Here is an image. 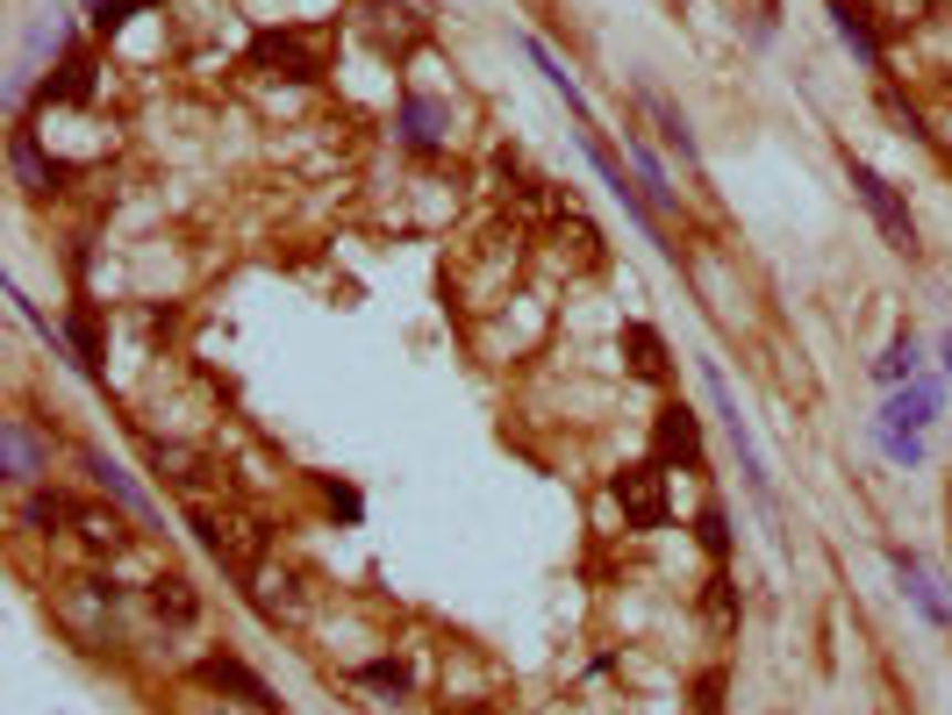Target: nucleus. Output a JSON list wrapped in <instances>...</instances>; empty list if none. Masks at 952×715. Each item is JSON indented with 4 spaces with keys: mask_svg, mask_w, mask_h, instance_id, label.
<instances>
[{
    "mask_svg": "<svg viewBox=\"0 0 952 715\" xmlns=\"http://www.w3.org/2000/svg\"><path fill=\"white\" fill-rule=\"evenodd\" d=\"M193 529H201V544L237 572V580H251V572H259V558H265V523H251V515H216V508H201V515H193Z\"/></svg>",
    "mask_w": 952,
    "mask_h": 715,
    "instance_id": "1",
    "label": "nucleus"
},
{
    "mask_svg": "<svg viewBox=\"0 0 952 715\" xmlns=\"http://www.w3.org/2000/svg\"><path fill=\"white\" fill-rule=\"evenodd\" d=\"M609 494H616V508H624L630 529L667 523V473H659V465H624V473L609 480Z\"/></svg>",
    "mask_w": 952,
    "mask_h": 715,
    "instance_id": "2",
    "label": "nucleus"
},
{
    "mask_svg": "<svg viewBox=\"0 0 952 715\" xmlns=\"http://www.w3.org/2000/svg\"><path fill=\"white\" fill-rule=\"evenodd\" d=\"M845 165H852V187H859V201L873 208V222L888 230V243H896V251H917V222H910V208L896 201V187H888L873 165H859V158H845Z\"/></svg>",
    "mask_w": 952,
    "mask_h": 715,
    "instance_id": "3",
    "label": "nucleus"
},
{
    "mask_svg": "<svg viewBox=\"0 0 952 715\" xmlns=\"http://www.w3.org/2000/svg\"><path fill=\"white\" fill-rule=\"evenodd\" d=\"M251 57H259L265 72H280V80H323V51H315L308 36H294V29H265V36L251 43Z\"/></svg>",
    "mask_w": 952,
    "mask_h": 715,
    "instance_id": "4",
    "label": "nucleus"
},
{
    "mask_svg": "<svg viewBox=\"0 0 952 715\" xmlns=\"http://www.w3.org/2000/svg\"><path fill=\"white\" fill-rule=\"evenodd\" d=\"M552 236H558V251H573V265H601V236H595V222H587L580 208H566V201H558Z\"/></svg>",
    "mask_w": 952,
    "mask_h": 715,
    "instance_id": "5",
    "label": "nucleus"
},
{
    "mask_svg": "<svg viewBox=\"0 0 952 715\" xmlns=\"http://www.w3.org/2000/svg\"><path fill=\"white\" fill-rule=\"evenodd\" d=\"M659 459H680V465H694L702 459V430H694V416L688 408H659Z\"/></svg>",
    "mask_w": 952,
    "mask_h": 715,
    "instance_id": "6",
    "label": "nucleus"
},
{
    "mask_svg": "<svg viewBox=\"0 0 952 715\" xmlns=\"http://www.w3.org/2000/svg\"><path fill=\"white\" fill-rule=\"evenodd\" d=\"M624 365H630L638 379H667V372H673V358H667V344H659V329H645V323L624 329Z\"/></svg>",
    "mask_w": 952,
    "mask_h": 715,
    "instance_id": "7",
    "label": "nucleus"
},
{
    "mask_svg": "<svg viewBox=\"0 0 952 715\" xmlns=\"http://www.w3.org/2000/svg\"><path fill=\"white\" fill-rule=\"evenodd\" d=\"M201 680H208V687H230V694H244L251 708H272L265 680L251 673V665H237V659H208V665H201Z\"/></svg>",
    "mask_w": 952,
    "mask_h": 715,
    "instance_id": "8",
    "label": "nucleus"
},
{
    "mask_svg": "<svg viewBox=\"0 0 952 715\" xmlns=\"http://www.w3.org/2000/svg\"><path fill=\"white\" fill-rule=\"evenodd\" d=\"M638 101H645V115H652V122H659V136H667V144L680 150V158H694V136H688V115H680V108H673V101H667V94H659V86H645V94H638Z\"/></svg>",
    "mask_w": 952,
    "mask_h": 715,
    "instance_id": "9",
    "label": "nucleus"
},
{
    "mask_svg": "<svg viewBox=\"0 0 952 715\" xmlns=\"http://www.w3.org/2000/svg\"><path fill=\"white\" fill-rule=\"evenodd\" d=\"M72 529H80L86 551H123V544H129L123 515H108V508H80V523H72Z\"/></svg>",
    "mask_w": 952,
    "mask_h": 715,
    "instance_id": "10",
    "label": "nucleus"
},
{
    "mask_svg": "<svg viewBox=\"0 0 952 715\" xmlns=\"http://www.w3.org/2000/svg\"><path fill=\"white\" fill-rule=\"evenodd\" d=\"M150 608H158V616H172V622H193V616H201V595H193L179 572H165V580L150 587Z\"/></svg>",
    "mask_w": 952,
    "mask_h": 715,
    "instance_id": "11",
    "label": "nucleus"
},
{
    "mask_svg": "<svg viewBox=\"0 0 952 715\" xmlns=\"http://www.w3.org/2000/svg\"><path fill=\"white\" fill-rule=\"evenodd\" d=\"M830 14H838V36L852 43L859 57H881V43H873V29H867V8H859V0H830Z\"/></svg>",
    "mask_w": 952,
    "mask_h": 715,
    "instance_id": "12",
    "label": "nucleus"
},
{
    "mask_svg": "<svg viewBox=\"0 0 952 715\" xmlns=\"http://www.w3.org/2000/svg\"><path fill=\"white\" fill-rule=\"evenodd\" d=\"M86 94H94V65L86 57H72L57 80H43V101H86Z\"/></svg>",
    "mask_w": 952,
    "mask_h": 715,
    "instance_id": "13",
    "label": "nucleus"
},
{
    "mask_svg": "<svg viewBox=\"0 0 952 715\" xmlns=\"http://www.w3.org/2000/svg\"><path fill=\"white\" fill-rule=\"evenodd\" d=\"M939 416V387H910V393H896V408H888V422H931Z\"/></svg>",
    "mask_w": 952,
    "mask_h": 715,
    "instance_id": "14",
    "label": "nucleus"
},
{
    "mask_svg": "<svg viewBox=\"0 0 952 715\" xmlns=\"http://www.w3.org/2000/svg\"><path fill=\"white\" fill-rule=\"evenodd\" d=\"M437 122H444V115H437L430 101H401V136H408V144L430 150V144H437Z\"/></svg>",
    "mask_w": 952,
    "mask_h": 715,
    "instance_id": "15",
    "label": "nucleus"
},
{
    "mask_svg": "<svg viewBox=\"0 0 952 715\" xmlns=\"http://www.w3.org/2000/svg\"><path fill=\"white\" fill-rule=\"evenodd\" d=\"M80 508L86 501H72V494H29V523H43V529L51 523H80Z\"/></svg>",
    "mask_w": 952,
    "mask_h": 715,
    "instance_id": "16",
    "label": "nucleus"
},
{
    "mask_svg": "<svg viewBox=\"0 0 952 715\" xmlns=\"http://www.w3.org/2000/svg\"><path fill=\"white\" fill-rule=\"evenodd\" d=\"M8 473L36 480V437H29V422H8Z\"/></svg>",
    "mask_w": 952,
    "mask_h": 715,
    "instance_id": "17",
    "label": "nucleus"
},
{
    "mask_svg": "<svg viewBox=\"0 0 952 715\" xmlns=\"http://www.w3.org/2000/svg\"><path fill=\"white\" fill-rule=\"evenodd\" d=\"M86 465H94V480H101V486H108V494H115V501H129V508H136V515H144V508H150V501H144V494H136V480L123 473V465H108V459H86Z\"/></svg>",
    "mask_w": 952,
    "mask_h": 715,
    "instance_id": "18",
    "label": "nucleus"
},
{
    "mask_svg": "<svg viewBox=\"0 0 952 715\" xmlns=\"http://www.w3.org/2000/svg\"><path fill=\"white\" fill-rule=\"evenodd\" d=\"M136 8H150V0H94V29L108 36V29H123Z\"/></svg>",
    "mask_w": 952,
    "mask_h": 715,
    "instance_id": "19",
    "label": "nucleus"
},
{
    "mask_svg": "<svg viewBox=\"0 0 952 715\" xmlns=\"http://www.w3.org/2000/svg\"><path fill=\"white\" fill-rule=\"evenodd\" d=\"M358 680H366V687H380V694H395V702H401V694H408V673H401V665H366V673H358Z\"/></svg>",
    "mask_w": 952,
    "mask_h": 715,
    "instance_id": "20",
    "label": "nucleus"
},
{
    "mask_svg": "<svg viewBox=\"0 0 952 715\" xmlns=\"http://www.w3.org/2000/svg\"><path fill=\"white\" fill-rule=\"evenodd\" d=\"M902 372H917V344L910 337H896V351L881 358V379H902Z\"/></svg>",
    "mask_w": 952,
    "mask_h": 715,
    "instance_id": "21",
    "label": "nucleus"
},
{
    "mask_svg": "<svg viewBox=\"0 0 952 715\" xmlns=\"http://www.w3.org/2000/svg\"><path fill=\"white\" fill-rule=\"evenodd\" d=\"M702 544H709L716 558L731 551V529H723V515H716V508H702Z\"/></svg>",
    "mask_w": 952,
    "mask_h": 715,
    "instance_id": "22",
    "label": "nucleus"
},
{
    "mask_svg": "<svg viewBox=\"0 0 952 715\" xmlns=\"http://www.w3.org/2000/svg\"><path fill=\"white\" fill-rule=\"evenodd\" d=\"M709 608H716V622H731V616H737V595H731V580H709Z\"/></svg>",
    "mask_w": 952,
    "mask_h": 715,
    "instance_id": "23",
    "label": "nucleus"
},
{
    "mask_svg": "<svg viewBox=\"0 0 952 715\" xmlns=\"http://www.w3.org/2000/svg\"><path fill=\"white\" fill-rule=\"evenodd\" d=\"M531 8H537V14H544V8H552V0H531Z\"/></svg>",
    "mask_w": 952,
    "mask_h": 715,
    "instance_id": "24",
    "label": "nucleus"
},
{
    "mask_svg": "<svg viewBox=\"0 0 952 715\" xmlns=\"http://www.w3.org/2000/svg\"><path fill=\"white\" fill-rule=\"evenodd\" d=\"M945 358H952V337H945Z\"/></svg>",
    "mask_w": 952,
    "mask_h": 715,
    "instance_id": "25",
    "label": "nucleus"
}]
</instances>
